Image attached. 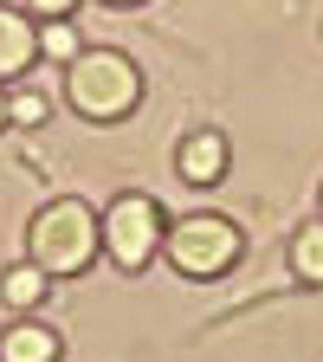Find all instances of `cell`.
I'll return each mask as SVG.
<instances>
[{"mask_svg": "<svg viewBox=\"0 0 323 362\" xmlns=\"http://www.w3.org/2000/svg\"><path fill=\"white\" fill-rule=\"evenodd\" d=\"M104 252V214H90L84 201H45L26 226V259L45 279H78L84 265H98Z\"/></svg>", "mask_w": 323, "mask_h": 362, "instance_id": "cell-1", "label": "cell"}, {"mask_svg": "<svg viewBox=\"0 0 323 362\" xmlns=\"http://www.w3.org/2000/svg\"><path fill=\"white\" fill-rule=\"evenodd\" d=\"M65 104L84 123H123L143 104V71H136V59L117 52V45H84L65 65Z\"/></svg>", "mask_w": 323, "mask_h": 362, "instance_id": "cell-2", "label": "cell"}, {"mask_svg": "<svg viewBox=\"0 0 323 362\" xmlns=\"http://www.w3.org/2000/svg\"><path fill=\"white\" fill-rule=\"evenodd\" d=\"M162 252L181 279H226L246 252V233L226 214H181V220H168Z\"/></svg>", "mask_w": 323, "mask_h": 362, "instance_id": "cell-3", "label": "cell"}, {"mask_svg": "<svg viewBox=\"0 0 323 362\" xmlns=\"http://www.w3.org/2000/svg\"><path fill=\"white\" fill-rule=\"evenodd\" d=\"M162 233H168V220L149 194H117L104 207V252L117 272H143L162 252Z\"/></svg>", "mask_w": 323, "mask_h": 362, "instance_id": "cell-4", "label": "cell"}, {"mask_svg": "<svg viewBox=\"0 0 323 362\" xmlns=\"http://www.w3.org/2000/svg\"><path fill=\"white\" fill-rule=\"evenodd\" d=\"M226 168H233V143H226L220 129H194V136H181V149H175V175L188 181V188H213V181H226Z\"/></svg>", "mask_w": 323, "mask_h": 362, "instance_id": "cell-5", "label": "cell"}, {"mask_svg": "<svg viewBox=\"0 0 323 362\" xmlns=\"http://www.w3.org/2000/svg\"><path fill=\"white\" fill-rule=\"evenodd\" d=\"M39 59V20L26 7H0V84H13Z\"/></svg>", "mask_w": 323, "mask_h": 362, "instance_id": "cell-6", "label": "cell"}, {"mask_svg": "<svg viewBox=\"0 0 323 362\" xmlns=\"http://www.w3.org/2000/svg\"><path fill=\"white\" fill-rule=\"evenodd\" d=\"M0 362H59V330L39 317H13L0 330Z\"/></svg>", "mask_w": 323, "mask_h": 362, "instance_id": "cell-7", "label": "cell"}, {"mask_svg": "<svg viewBox=\"0 0 323 362\" xmlns=\"http://www.w3.org/2000/svg\"><path fill=\"white\" fill-rule=\"evenodd\" d=\"M285 259H291V279H298V285H317V291H323V214L304 220L298 233H291Z\"/></svg>", "mask_w": 323, "mask_h": 362, "instance_id": "cell-8", "label": "cell"}, {"mask_svg": "<svg viewBox=\"0 0 323 362\" xmlns=\"http://www.w3.org/2000/svg\"><path fill=\"white\" fill-rule=\"evenodd\" d=\"M45 291H52V279H45L33 259H20V265L0 272V304H7V310H39Z\"/></svg>", "mask_w": 323, "mask_h": 362, "instance_id": "cell-9", "label": "cell"}, {"mask_svg": "<svg viewBox=\"0 0 323 362\" xmlns=\"http://www.w3.org/2000/svg\"><path fill=\"white\" fill-rule=\"evenodd\" d=\"M45 117H52V90H39V84L7 90V123H13V129H39Z\"/></svg>", "mask_w": 323, "mask_h": 362, "instance_id": "cell-10", "label": "cell"}, {"mask_svg": "<svg viewBox=\"0 0 323 362\" xmlns=\"http://www.w3.org/2000/svg\"><path fill=\"white\" fill-rule=\"evenodd\" d=\"M78 52H84V39H78V26H71V20H39V59L71 65Z\"/></svg>", "mask_w": 323, "mask_h": 362, "instance_id": "cell-11", "label": "cell"}, {"mask_svg": "<svg viewBox=\"0 0 323 362\" xmlns=\"http://www.w3.org/2000/svg\"><path fill=\"white\" fill-rule=\"evenodd\" d=\"M71 7H78V0H26L33 20H71Z\"/></svg>", "mask_w": 323, "mask_h": 362, "instance_id": "cell-12", "label": "cell"}, {"mask_svg": "<svg viewBox=\"0 0 323 362\" xmlns=\"http://www.w3.org/2000/svg\"><path fill=\"white\" fill-rule=\"evenodd\" d=\"M0 129H7V90H0Z\"/></svg>", "mask_w": 323, "mask_h": 362, "instance_id": "cell-13", "label": "cell"}, {"mask_svg": "<svg viewBox=\"0 0 323 362\" xmlns=\"http://www.w3.org/2000/svg\"><path fill=\"white\" fill-rule=\"evenodd\" d=\"M104 7H143V0H104Z\"/></svg>", "mask_w": 323, "mask_h": 362, "instance_id": "cell-14", "label": "cell"}]
</instances>
